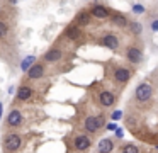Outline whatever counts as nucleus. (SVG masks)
I'll return each instance as SVG.
<instances>
[{
	"mask_svg": "<svg viewBox=\"0 0 158 153\" xmlns=\"http://www.w3.org/2000/svg\"><path fill=\"white\" fill-rule=\"evenodd\" d=\"M63 56L61 49H58V48H53V49L46 51L44 56H43V60L46 61V63H56V61H60Z\"/></svg>",
	"mask_w": 158,
	"mask_h": 153,
	"instance_id": "obj_8",
	"label": "nucleus"
},
{
	"mask_svg": "<svg viewBox=\"0 0 158 153\" xmlns=\"http://www.w3.org/2000/svg\"><path fill=\"white\" fill-rule=\"evenodd\" d=\"M129 70H126V68H117L116 71H114V78H116L119 83H126L127 80H129Z\"/></svg>",
	"mask_w": 158,
	"mask_h": 153,
	"instance_id": "obj_15",
	"label": "nucleus"
},
{
	"mask_svg": "<svg viewBox=\"0 0 158 153\" xmlns=\"http://www.w3.org/2000/svg\"><path fill=\"white\" fill-rule=\"evenodd\" d=\"M2 12H4V10H2V5H0V15H2Z\"/></svg>",
	"mask_w": 158,
	"mask_h": 153,
	"instance_id": "obj_29",
	"label": "nucleus"
},
{
	"mask_svg": "<svg viewBox=\"0 0 158 153\" xmlns=\"http://www.w3.org/2000/svg\"><path fill=\"white\" fill-rule=\"evenodd\" d=\"M90 14H92L94 17H97V19H107V17H110L109 9L104 7V5H99V3H95V5L90 9Z\"/></svg>",
	"mask_w": 158,
	"mask_h": 153,
	"instance_id": "obj_9",
	"label": "nucleus"
},
{
	"mask_svg": "<svg viewBox=\"0 0 158 153\" xmlns=\"http://www.w3.org/2000/svg\"><path fill=\"white\" fill-rule=\"evenodd\" d=\"M121 116H123V112H121V111H114V114H112V121H119Z\"/></svg>",
	"mask_w": 158,
	"mask_h": 153,
	"instance_id": "obj_23",
	"label": "nucleus"
},
{
	"mask_svg": "<svg viewBox=\"0 0 158 153\" xmlns=\"http://www.w3.org/2000/svg\"><path fill=\"white\" fill-rule=\"evenodd\" d=\"M107 129H109V131H117L119 128H117L116 122H109V124H107Z\"/></svg>",
	"mask_w": 158,
	"mask_h": 153,
	"instance_id": "obj_24",
	"label": "nucleus"
},
{
	"mask_svg": "<svg viewBox=\"0 0 158 153\" xmlns=\"http://www.w3.org/2000/svg\"><path fill=\"white\" fill-rule=\"evenodd\" d=\"M90 145H92V141H90V138L85 134H80L73 139V148H75L77 151H85V150L90 148Z\"/></svg>",
	"mask_w": 158,
	"mask_h": 153,
	"instance_id": "obj_4",
	"label": "nucleus"
},
{
	"mask_svg": "<svg viewBox=\"0 0 158 153\" xmlns=\"http://www.w3.org/2000/svg\"><path fill=\"white\" fill-rule=\"evenodd\" d=\"M126 58L131 61V63H139L143 54H141V49L138 46H129L126 49Z\"/></svg>",
	"mask_w": 158,
	"mask_h": 153,
	"instance_id": "obj_7",
	"label": "nucleus"
},
{
	"mask_svg": "<svg viewBox=\"0 0 158 153\" xmlns=\"http://www.w3.org/2000/svg\"><path fill=\"white\" fill-rule=\"evenodd\" d=\"M65 36L68 37V39H77V37L80 36V27L77 26V24H73V26H68L65 31Z\"/></svg>",
	"mask_w": 158,
	"mask_h": 153,
	"instance_id": "obj_16",
	"label": "nucleus"
},
{
	"mask_svg": "<svg viewBox=\"0 0 158 153\" xmlns=\"http://www.w3.org/2000/svg\"><path fill=\"white\" fill-rule=\"evenodd\" d=\"M0 121H2V102H0Z\"/></svg>",
	"mask_w": 158,
	"mask_h": 153,
	"instance_id": "obj_27",
	"label": "nucleus"
},
{
	"mask_svg": "<svg viewBox=\"0 0 158 153\" xmlns=\"http://www.w3.org/2000/svg\"><path fill=\"white\" fill-rule=\"evenodd\" d=\"M114 150V143L112 139L109 138H104L99 141V145H97V153H110Z\"/></svg>",
	"mask_w": 158,
	"mask_h": 153,
	"instance_id": "obj_11",
	"label": "nucleus"
},
{
	"mask_svg": "<svg viewBox=\"0 0 158 153\" xmlns=\"http://www.w3.org/2000/svg\"><path fill=\"white\" fill-rule=\"evenodd\" d=\"M102 44L107 46L109 49H117L119 48V39H117V36L114 32H106L102 36Z\"/></svg>",
	"mask_w": 158,
	"mask_h": 153,
	"instance_id": "obj_5",
	"label": "nucleus"
},
{
	"mask_svg": "<svg viewBox=\"0 0 158 153\" xmlns=\"http://www.w3.org/2000/svg\"><path fill=\"white\" fill-rule=\"evenodd\" d=\"M133 12L134 14H144V7L141 3H134L133 5Z\"/></svg>",
	"mask_w": 158,
	"mask_h": 153,
	"instance_id": "obj_22",
	"label": "nucleus"
},
{
	"mask_svg": "<svg viewBox=\"0 0 158 153\" xmlns=\"http://www.w3.org/2000/svg\"><path fill=\"white\" fill-rule=\"evenodd\" d=\"M43 75H44V66H43L41 63H36L34 66L27 71V78H31V80H38Z\"/></svg>",
	"mask_w": 158,
	"mask_h": 153,
	"instance_id": "obj_12",
	"label": "nucleus"
},
{
	"mask_svg": "<svg viewBox=\"0 0 158 153\" xmlns=\"http://www.w3.org/2000/svg\"><path fill=\"white\" fill-rule=\"evenodd\" d=\"M31 95H32V88L29 87V85H21V87L17 88V95H15V99H17L19 102H24V100H27Z\"/></svg>",
	"mask_w": 158,
	"mask_h": 153,
	"instance_id": "obj_10",
	"label": "nucleus"
},
{
	"mask_svg": "<svg viewBox=\"0 0 158 153\" xmlns=\"http://www.w3.org/2000/svg\"><path fill=\"white\" fill-rule=\"evenodd\" d=\"M22 121H24L22 112L19 111V109H12V111L9 112L7 119H5V124H7V128H19V126L22 124Z\"/></svg>",
	"mask_w": 158,
	"mask_h": 153,
	"instance_id": "obj_3",
	"label": "nucleus"
},
{
	"mask_svg": "<svg viewBox=\"0 0 158 153\" xmlns=\"http://www.w3.org/2000/svg\"><path fill=\"white\" fill-rule=\"evenodd\" d=\"M110 22L116 24V26H119V27H126V26H129V20H127V17H126V15H123V14H117V12L110 15Z\"/></svg>",
	"mask_w": 158,
	"mask_h": 153,
	"instance_id": "obj_14",
	"label": "nucleus"
},
{
	"mask_svg": "<svg viewBox=\"0 0 158 153\" xmlns=\"http://www.w3.org/2000/svg\"><path fill=\"white\" fill-rule=\"evenodd\" d=\"M129 29L134 36H139V34L143 32V24L141 22H129Z\"/></svg>",
	"mask_w": 158,
	"mask_h": 153,
	"instance_id": "obj_19",
	"label": "nucleus"
},
{
	"mask_svg": "<svg viewBox=\"0 0 158 153\" xmlns=\"http://www.w3.org/2000/svg\"><path fill=\"white\" fill-rule=\"evenodd\" d=\"M9 2H10L12 5H15V3H17V0H9Z\"/></svg>",
	"mask_w": 158,
	"mask_h": 153,
	"instance_id": "obj_28",
	"label": "nucleus"
},
{
	"mask_svg": "<svg viewBox=\"0 0 158 153\" xmlns=\"http://www.w3.org/2000/svg\"><path fill=\"white\" fill-rule=\"evenodd\" d=\"M9 34V26L5 20H0V39H5Z\"/></svg>",
	"mask_w": 158,
	"mask_h": 153,
	"instance_id": "obj_20",
	"label": "nucleus"
},
{
	"mask_svg": "<svg viewBox=\"0 0 158 153\" xmlns=\"http://www.w3.org/2000/svg\"><path fill=\"white\" fill-rule=\"evenodd\" d=\"M116 136H117V138H123V136H124L123 129H117V131H116Z\"/></svg>",
	"mask_w": 158,
	"mask_h": 153,
	"instance_id": "obj_26",
	"label": "nucleus"
},
{
	"mask_svg": "<svg viewBox=\"0 0 158 153\" xmlns=\"http://www.w3.org/2000/svg\"><path fill=\"white\" fill-rule=\"evenodd\" d=\"M99 100H100V104L104 105V107H110V105L114 104V95L110 94L109 90H104V92H100V95H99Z\"/></svg>",
	"mask_w": 158,
	"mask_h": 153,
	"instance_id": "obj_13",
	"label": "nucleus"
},
{
	"mask_svg": "<svg viewBox=\"0 0 158 153\" xmlns=\"http://www.w3.org/2000/svg\"><path fill=\"white\" fill-rule=\"evenodd\" d=\"M34 65H36V58H34V56H27V58H24V60H22V63H21V70L27 73V71L31 70L32 66H34Z\"/></svg>",
	"mask_w": 158,
	"mask_h": 153,
	"instance_id": "obj_18",
	"label": "nucleus"
},
{
	"mask_svg": "<svg viewBox=\"0 0 158 153\" xmlns=\"http://www.w3.org/2000/svg\"><path fill=\"white\" fill-rule=\"evenodd\" d=\"M2 145H4V151L5 153H15L22 146V138H21V134H17V133H9V134L4 136Z\"/></svg>",
	"mask_w": 158,
	"mask_h": 153,
	"instance_id": "obj_1",
	"label": "nucleus"
},
{
	"mask_svg": "<svg viewBox=\"0 0 158 153\" xmlns=\"http://www.w3.org/2000/svg\"><path fill=\"white\" fill-rule=\"evenodd\" d=\"M134 95H136V100L146 102V100H150L151 95H153V87H151L150 83H139V85L136 87Z\"/></svg>",
	"mask_w": 158,
	"mask_h": 153,
	"instance_id": "obj_2",
	"label": "nucleus"
},
{
	"mask_svg": "<svg viewBox=\"0 0 158 153\" xmlns=\"http://www.w3.org/2000/svg\"><path fill=\"white\" fill-rule=\"evenodd\" d=\"M156 150H158V145H156Z\"/></svg>",
	"mask_w": 158,
	"mask_h": 153,
	"instance_id": "obj_30",
	"label": "nucleus"
},
{
	"mask_svg": "<svg viewBox=\"0 0 158 153\" xmlns=\"http://www.w3.org/2000/svg\"><path fill=\"white\" fill-rule=\"evenodd\" d=\"M150 27H151V31H155V32H156V31H158V19H156V20H153Z\"/></svg>",
	"mask_w": 158,
	"mask_h": 153,
	"instance_id": "obj_25",
	"label": "nucleus"
},
{
	"mask_svg": "<svg viewBox=\"0 0 158 153\" xmlns=\"http://www.w3.org/2000/svg\"><path fill=\"white\" fill-rule=\"evenodd\" d=\"M85 131H89V133H97L100 129V121H99V117L97 116H89V117L85 119Z\"/></svg>",
	"mask_w": 158,
	"mask_h": 153,
	"instance_id": "obj_6",
	"label": "nucleus"
},
{
	"mask_svg": "<svg viewBox=\"0 0 158 153\" xmlns=\"http://www.w3.org/2000/svg\"><path fill=\"white\" fill-rule=\"evenodd\" d=\"M75 22H77V26H87V24L90 22V14L89 12H80V14H77V17H75Z\"/></svg>",
	"mask_w": 158,
	"mask_h": 153,
	"instance_id": "obj_17",
	"label": "nucleus"
},
{
	"mask_svg": "<svg viewBox=\"0 0 158 153\" xmlns=\"http://www.w3.org/2000/svg\"><path fill=\"white\" fill-rule=\"evenodd\" d=\"M123 153H139V150L136 145H126L123 148Z\"/></svg>",
	"mask_w": 158,
	"mask_h": 153,
	"instance_id": "obj_21",
	"label": "nucleus"
}]
</instances>
